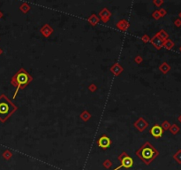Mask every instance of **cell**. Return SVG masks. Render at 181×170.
I'll return each mask as SVG.
<instances>
[{"mask_svg":"<svg viewBox=\"0 0 181 170\" xmlns=\"http://www.w3.org/2000/svg\"><path fill=\"white\" fill-rule=\"evenodd\" d=\"M32 75L24 68V67H21L11 78L10 83L12 86H13L16 90L14 92V95L12 97V99H14L17 96V93L20 90H24L28 85L33 81Z\"/></svg>","mask_w":181,"mask_h":170,"instance_id":"cell-1","label":"cell"},{"mask_svg":"<svg viewBox=\"0 0 181 170\" xmlns=\"http://www.w3.org/2000/svg\"><path fill=\"white\" fill-rule=\"evenodd\" d=\"M135 154L146 165H149L159 155V152L149 142H146L135 151Z\"/></svg>","mask_w":181,"mask_h":170,"instance_id":"cell-2","label":"cell"},{"mask_svg":"<svg viewBox=\"0 0 181 170\" xmlns=\"http://www.w3.org/2000/svg\"><path fill=\"white\" fill-rule=\"evenodd\" d=\"M18 110V106L12 103L5 94L0 95V122L5 123Z\"/></svg>","mask_w":181,"mask_h":170,"instance_id":"cell-3","label":"cell"},{"mask_svg":"<svg viewBox=\"0 0 181 170\" xmlns=\"http://www.w3.org/2000/svg\"><path fill=\"white\" fill-rule=\"evenodd\" d=\"M118 160L120 162V166L125 168H131L134 166V160L126 153L125 151H123L118 156Z\"/></svg>","mask_w":181,"mask_h":170,"instance_id":"cell-4","label":"cell"},{"mask_svg":"<svg viewBox=\"0 0 181 170\" xmlns=\"http://www.w3.org/2000/svg\"><path fill=\"white\" fill-rule=\"evenodd\" d=\"M111 144H112V141L107 135H102L96 140V145L103 150H107L108 148H110L111 146Z\"/></svg>","mask_w":181,"mask_h":170,"instance_id":"cell-5","label":"cell"},{"mask_svg":"<svg viewBox=\"0 0 181 170\" xmlns=\"http://www.w3.org/2000/svg\"><path fill=\"white\" fill-rule=\"evenodd\" d=\"M134 127L139 131V132H143L149 127V122L145 120L143 117H140L134 122Z\"/></svg>","mask_w":181,"mask_h":170,"instance_id":"cell-6","label":"cell"},{"mask_svg":"<svg viewBox=\"0 0 181 170\" xmlns=\"http://www.w3.org/2000/svg\"><path fill=\"white\" fill-rule=\"evenodd\" d=\"M111 16H112L111 12L109 10L107 7H104V8L101 9L100 12H98V17L100 19V21H103V23H107L109 21H110Z\"/></svg>","mask_w":181,"mask_h":170,"instance_id":"cell-7","label":"cell"},{"mask_svg":"<svg viewBox=\"0 0 181 170\" xmlns=\"http://www.w3.org/2000/svg\"><path fill=\"white\" fill-rule=\"evenodd\" d=\"M150 135L155 138H160L162 137V134H164V129H162V127L158 124H155L149 130Z\"/></svg>","mask_w":181,"mask_h":170,"instance_id":"cell-8","label":"cell"},{"mask_svg":"<svg viewBox=\"0 0 181 170\" xmlns=\"http://www.w3.org/2000/svg\"><path fill=\"white\" fill-rule=\"evenodd\" d=\"M40 33L42 34V36L43 37H45V38H48V37H50L52 34H53V32H54V29H53V28L50 25V24H48V23H45V24H43V26H42V28H40Z\"/></svg>","mask_w":181,"mask_h":170,"instance_id":"cell-9","label":"cell"},{"mask_svg":"<svg viewBox=\"0 0 181 170\" xmlns=\"http://www.w3.org/2000/svg\"><path fill=\"white\" fill-rule=\"evenodd\" d=\"M116 28L122 32H125V31H127L128 28H130V22L127 20L122 19L116 23Z\"/></svg>","mask_w":181,"mask_h":170,"instance_id":"cell-10","label":"cell"},{"mask_svg":"<svg viewBox=\"0 0 181 170\" xmlns=\"http://www.w3.org/2000/svg\"><path fill=\"white\" fill-rule=\"evenodd\" d=\"M110 71L115 75V76H119L123 71H124V67L119 64V63H114L111 67H110Z\"/></svg>","mask_w":181,"mask_h":170,"instance_id":"cell-11","label":"cell"},{"mask_svg":"<svg viewBox=\"0 0 181 170\" xmlns=\"http://www.w3.org/2000/svg\"><path fill=\"white\" fill-rule=\"evenodd\" d=\"M157 50H161L162 48V41L161 39H159V37L155 35L153 37L150 38V42H149Z\"/></svg>","mask_w":181,"mask_h":170,"instance_id":"cell-12","label":"cell"},{"mask_svg":"<svg viewBox=\"0 0 181 170\" xmlns=\"http://www.w3.org/2000/svg\"><path fill=\"white\" fill-rule=\"evenodd\" d=\"M87 22L91 25V26H93V27H95V26H96L99 22H100V19H99V17H98V15H96V13H92L91 15H90L88 18H87Z\"/></svg>","mask_w":181,"mask_h":170,"instance_id":"cell-13","label":"cell"},{"mask_svg":"<svg viewBox=\"0 0 181 170\" xmlns=\"http://www.w3.org/2000/svg\"><path fill=\"white\" fill-rule=\"evenodd\" d=\"M91 117H92L91 113H90L87 110H84V111H82V112L81 113V114H80V118H81V121H83L84 122H88V121L90 120V119H91Z\"/></svg>","mask_w":181,"mask_h":170,"instance_id":"cell-14","label":"cell"},{"mask_svg":"<svg viewBox=\"0 0 181 170\" xmlns=\"http://www.w3.org/2000/svg\"><path fill=\"white\" fill-rule=\"evenodd\" d=\"M159 70L164 74L166 75L170 70H171V66L167 62H162L160 66H159Z\"/></svg>","mask_w":181,"mask_h":170,"instance_id":"cell-15","label":"cell"},{"mask_svg":"<svg viewBox=\"0 0 181 170\" xmlns=\"http://www.w3.org/2000/svg\"><path fill=\"white\" fill-rule=\"evenodd\" d=\"M156 35L159 37V39H161L162 42L164 41H165V40H167V39H169V35H168V33L165 31V30H164V29H161L160 31H158Z\"/></svg>","mask_w":181,"mask_h":170,"instance_id":"cell-16","label":"cell"},{"mask_svg":"<svg viewBox=\"0 0 181 170\" xmlns=\"http://www.w3.org/2000/svg\"><path fill=\"white\" fill-rule=\"evenodd\" d=\"M20 11L22 12V13H24V14H27L29 11H30V9H31V6H30V5L29 4H28V3H26V2H23L21 6H20Z\"/></svg>","mask_w":181,"mask_h":170,"instance_id":"cell-17","label":"cell"},{"mask_svg":"<svg viewBox=\"0 0 181 170\" xmlns=\"http://www.w3.org/2000/svg\"><path fill=\"white\" fill-rule=\"evenodd\" d=\"M174 45H175V44L171 39H167V40L162 42V47L167 49V50H171L174 47Z\"/></svg>","mask_w":181,"mask_h":170,"instance_id":"cell-18","label":"cell"},{"mask_svg":"<svg viewBox=\"0 0 181 170\" xmlns=\"http://www.w3.org/2000/svg\"><path fill=\"white\" fill-rule=\"evenodd\" d=\"M169 130L171 131V133L172 135H177L179 132V127L177 124H172V125H171Z\"/></svg>","mask_w":181,"mask_h":170,"instance_id":"cell-19","label":"cell"},{"mask_svg":"<svg viewBox=\"0 0 181 170\" xmlns=\"http://www.w3.org/2000/svg\"><path fill=\"white\" fill-rule=\"evenodd\" d=\"M173 158L179 163V164H181V150H178L176 153L174 154V156H173Z\"/></svg>","mask_w":181,"mask_h":170,"instance_id":"cell-20","label":"cell"},{"mask_svg":"<svg viewBox=\"0 0 181 170\" xmlns=\"http://www.w3.org/2000/svg\"><path fill=\"white\" fill-rule=\"evenodd\" d=\"M161 127H162V129L164 130H169V129L171 127V124H170V122L168 121H164V122L162 123Z\"/></svg>","mask_w":181,"mask_h":170,"instance_id":"cell-21","label":"cell"},{"mask_svg":"<svg viewBox=\"0 0 181 170\" xmlns=\"http://www.w3.org/2000/svg\"><path fill=\"white\" fill-rule=\"evenodd\" d=\"M140 40L144 43V44H148L150 42V37L147 35V34H145V35H143L141 37H140Z\"/></svg>","mask_w":181,"mask_h":170,"instance_id":"cell-22","label":"cell"},{"mask_svg":"<svg viewBox=\"0 0 181 170\" xmlns=\"http://www.w3.org/2000/svg\"><path fill=\"white\" fill-rule=\"evenodd\" d=\"M134 61L136 64L140 65V64H141V63L143 62V58H142V56H140V55H137V56L134 57Z\"/></svg>","mask_w":181,"mask_h":170,"instance_id":"cell-23","label":"cell"},{"mask_svg":"<svg viewBox=\"0 0 181 170\" xmlns=\"http://www.w3.org/2000/svg\"><path fill=\"white\" fill-rule=\"evenodd\" d=\"M87 89H88V91H90V92H96V91H97V86L95 84V83H91L89 85V86L87 87Z\"/></svg>","mask_w":181,"mask_h":170,"instance_id":"cell-24","label":"cell"},{"mask_svg":"<svg viewBox=\"0 0 181 170\" xmlns=\"http://www.w3.org/2000/svg\"><path fill=\"white\" fill-rule=\"evenodd\" d=\"M3 156H4V158H5L6 160H10V159L12 158V152H11L10 151H6L4 152Z\"/></svg>","mask_w":181,"mask_h":170,"instance_id":"cell-25","label":"cell"},{"mask_svg":"<svg viewBox=\"0 0 181 170\" xmlns=\"http://www.w3.org/2000/svg\"><path fill=\"white\" fill-rule=\"evenodd\" d=\"M152 17L155 19V20H159L161 18V16H160V13H159V11L158 10H156L154 11V12L152 13Z\"/></svg>","mask_w":181,"mask_h":170,"instance_id":"cell-26","label":"cell"},{"mask_svg":"<svg viewBox=\"0 0 181 170\" xmlns=\"http://www.w3.org/2000/svg\"><path fill=\"white\" fill-rule=\"evenodd\" d=\"M164 3V0H153V4H154L156 7H160Z\"/></svg>","mask_w":181,"mask_h":170,"instance_id":"cell-27","label":"cell"},{"mask_svg":"<svg viewBox=\"0 0 181 170\" xmlns=\"http://www.w3.org/2000/svg\"><path fill=\"white\" fill-rule=\"evenodd\" d=\"M103 167H106V168H110L111 166H112V163H111V161L110 160H106L104 162H103Z\"/></svg>","mask_w":181,"mask_h":170,"instance_id":"cell-28","label":"cell"},{"mask_svg":"<svg viewBox=\"0 0 181 170\" xmlns=\"http://www.w3.org/2000/svg\"><path fill=\"white\" fill-rule=\"evenodd\" d=\"M158 11H159V13H160L161 18H162V17H164V16L167 14V12H166V10H165L164 8H161V9L158 10Z\"/></svg>","mask_w":181,"mask_h":170,"instance_id":"cell-29","label":"cell"},{"mask_svg":"<svg viewBox=\"0 0 181 170\" xmlns=\"http://www.w3.org/2000/svg\"><path fill=\"white\" fill-rule=\"evenodd\" d=\"M174 24H175V26H176V27L179 28V27L181 26V20H179V19L176 20V21H174Z\"/></svg>","mask_w":181,"mask_h":170,"instance_id":"cell-30","label":"cell"},{"mask_svg":"<svg viewBox=\"0 0 181 170\" xmlns=\"http://www.w3.org/2000/svg\"><path fill=\"white\" fill-rule=\"evenodd\" d=\"M178 122H179L181 123V114H180V115H179V116L178 117Z\"/></svg>","mask_w":181,"mask_h":170,"instance_id":"cell-31","label":"cell"},{"mask_svg":"<svg viewBox=\"0 0 181 170\" xmlns=\"http://www.w3.org/2000/svg\"><path fill=\"white\" fill-rule=\"evenodd\" d=\"M121 167H121V166H118V167H116V168H115V169H114V170H118V169H120V168H121Z\"/></svg>","mask_w":181,"mask_h":170,"instance_id":"cell-32","label":"cell"},{"mask_svg":"<svg viewBox=\"0 0 181 170\" xmlns=\"http://www.w3.org/2000/svg\"><path fill=\"white\" fill-rule=\"evenodd\" d=\"M2 17H3V12H0V19H1Z\"/></svg>","mask_w":181,"mask_h":170,"instance_id":"cell-33","label":"cell"},{"mask_svg":"<svg viewBox=\"0 0 181 170\" xmlns=\"http://www.w3.org/2000/svg\"><path fill=\"white\" fill-rule=\"evenodd\" d=\"M3 53V50H2V49L1 48H0V55H1Z\"/></svg>","mask_w":181,"mask_h":170,"instance_id":"cell-34","label":"cell"},{"mask_svg":"<svg viewBox=\"0 0 181 170\" xmlns=\"http://www.w3.org/2000/svg\"><path fill=\"white\" fill-rule=\"evenodd\" d=\"M179 52H180V53H181V46H180V47H179Z\"/></svg>","mask_w":181,"mask_h":170,"instance_id":"cell-35","label":"cell"},{"mask_svg":"<svg viewBox=\"0 0 181 170\" xmlns=\"http://www.w3.org/2000/svg\"><path fill=\"white\" fill-rule=\"evenodd\" d=\"M178 15H179V17H180V18H181V12H180V13H179Z\"/></svg>","mask_w":181,"mask_h":170,"instance_id":"cell-36","label":"cell"}]
</instances>
